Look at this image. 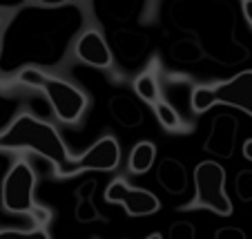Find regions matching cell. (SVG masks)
<instances>
[{"mask_svg":"<svg viewBox=\"0 0 252 239\" xmlns=\"http://www.w3.org/2000/svg\"><path fill=\"white\" fill-rule=\"evenodd\" d=\"M154 159H157V148L150 141H141V143L134 145V150L129 152V172L134 174H145L152 168Z\"/></svg>","mask_w":252,"mask_h":239,"instance_id":"9","label":"cell"},{"mask_svg":"<svg viewBox=\"0 0 252 239\" xmlns=\"http://www.w3.org/2000/svg\"><path fill=\"white\" fill-rule=\"evenodd\" d=\"M134 92H136L138 99H143L145 103L154 105L157 101H161V87H158V81L154 74L145 72V74H138L136 81H134Z\"/></svg>","mask_w":252,"mask_h":239,"instance_id":"10","label":"cell"},{"mask_svg":"<svg viewBox=\"0 0 252 239\" xmlns=\"http://www.w3.org/2000/svg\"><path fill=\"white\" fill-rule=\"evenodd\" d=\"M105 199L123 206L129 217H150L161 210V201L154 192L132 188L125 179H114L105 190Z\"/></svg>","mask_w":252,"mask_h":239,"instance_id":"7","label":"cell"},{"mask_svg":"<svg viewBox=\"0 0 252 239\" xmlns=\"http://www.w3.org/2000/svg\"><path fill=\"white\" fill-rule=\"evenodd\" d=\"M0 239H49V233L43 226L32 230H0Z\"/></svg>","mask_w":252,"mask_h":239,"instance_id":"12","label":"cell"},{"mask_svg":"<svg viewBox=\"0 0 252 239\" xmlns=\"http://www.w3.org/2000/svg\"><path fill=\"white\" fill-rule=\"evenodd\" d=\"M170 237L172 239H194V228H192V224H188V221H181V224H174L170 230Z\"/></svg>","mask_w":252,"mask_h":239,"instance_id":"13","label":"cell"},{"mask_svg":"<svg viewBox=\"0 0 252 239\" xmlns=\"http://www.w3.org/2000/svg\"><path fill=\"white\" fill-rule=\"evenodd\" d=\"M190 103L196 114L208 112L217 103H223V105L237 107V110L252 116V69L237 74L230 81H221L217 85L194 87Z\"/></svg>","mask_w":252,"mask_h":239,"instance_id":"3","label":"cell"},{"mask_svg":"<svg viewBox=\"0 0 252 239\" xmlns=\"http://www.w3.org/2000/svg\"><path fill=\"white\" fill-rule=\"evenodd\" d=\"M0 150H29L47 159L54 168L71 159L58 130L29 112L18 114L7 125V130L0 132Z\"/></svg>","mask_w":252,"mask_h":239,"instance_id":"1","label":"cell"},{"mask_svg":"<svg viewBox=\"0 0 252 239\" xmlns=\"http://www.w3.org/2000/svg\"><path fill=\"white\" fill-rule=\"evenodd\" d=\"M154 114H157V119L161 121V125L165 130H179L181 128V116H179V112H176L170 103H165L163 99L154 103Z\"/></svg>","mask_w":252,"mask_h":239,"instance_id":"11","label":"cell"},{"mask_svg":"<svg viewBox=\"0 0 252 239\" xmlns=\"http://www.w3.org/2000/svg\"><path fill=\"white\" fill-rule=\"evenodd\" d=\"M214 237L217 239H246V233L241 228H219Z\"/></svg>","mask_w":252,"mask_h":239,"instance_id":"14","label":"cell"},{"mask_svg":"<svg viewBox=\"0 0 252 239\" xmlns=\"http://www.w3.org/2000/svg\"><path fill=\"white\" fill-rule=\"evenodd\" d=\"M241 7H243V16H246L248 25H250V27H252V0H243V2H241Z\"/></svg>","mask_w":252,"mask_h":239,"instance_id":"16","label":"cell"},{"mask_svg":"<svg viewBox=\"0 0 252 239\" xmlns=\"http://www.w3.org/2000/svg\"><path fill=\"white\" fill-rule=\"evenodd\" d=\"M119 163H121L119 141L112 134H105L90 150H85L81 157L69 159L67 163L54 168V174L58 179H69L81 172H90V170H94V172H112V170L119 168Z\"/></svg>","mask_w":252,"mask_h":239,"instance_id":"6","label":"cell"},{"mask_svg":"<svg viewBox=\"0 0 252 239\" xmlns=\"http://www.w3.org/2000/svg\"><path fill=\"white\" fill-rule=\"evenodd\" d=\"M18 83L27 87L40 90L47 101L52 103V110L56 119L65 125H76L87 112V96L83 90H78L74 83L65 81L61 76H49L43 69L25 67L18 72Z\"/></svg>","mask_w":252,"mask_h":239,"instance_id":"2","label":"cell"},{"mask_svg":"<svg viewBox=\"0 0 252 239\" xmlns=\"http://www.w3.org/2000/svg\"><path fill=\"white\" fill-rule=\"evenodd\" d=\"M74 54L78 61H83L90 67H96V69H110L114 63L110 45L105 43L103 34L96 29H85L78 36L76 45H74Z\"/></svg>","mask_w":252,"mask_h":239,"instance_id":"8","label":"cell"},{"mask_svg":"<svg viewBox=\"0 0 252 239\" xmlns=\"http://www.w3.org/2000/svg\"><path fill=\"white\" fill-rule=\"evenodd\" d=\"M0 27H2V16H0Z\"/></svg>","mask_w":252,"mask_h":239,"instance_id":"18","label":"cell"},{"mask_svg":"<svg viewBox=\"0 0 252 239\" xmlns=\"http://www.w3.org/2000/svg\"><path fill=\"white\" fill-rule=\"evenodd\" d=\"M36 192V172L27 159H18L2 179V208L11 215H32L38 208Z\"/></svg>","mask_w":252,"mask_h":239,"instance_id":"4","label":"cell"},{"mask_svg":"<svg viewBox=\"0 0 252 239\" xmlns=\"http://www.w3.org/2000/svg\"><path fill=\"white\" fill-rule=\"evenodd\" d=\"M243 157L252 161V139H248L246 143H243Z\"/></svg>","mask_w":252,"mask_h":239,"instance_id":"17","label":"cell"},{"mask_svg":"<svg viewBox=\"0 0 252 239\" xmlns=\"http://www.w3.org/2000/svg\"><path fill=\"white\" fill-rule=\"evenodd\" d=\"M33 2L40 7H61V5H67L69 0H33Z\"/></svg>","mask_w":252,"mask_h":239,"instance_id":"15","label":"cell"},{"mask_svg":"<svg viewBox=\"0 0 252 239\" xmlns=\"http://www.w3.org/2000/svg\"><path fill=\"white\" fill-rule=\"evenodd\" d=\"M196 197L190 208H208L219 217L232 215V201L225 195V170L217 161H201L194 170Z\"/></svg>","mask_w":252,"mask_h":239,"instance_id":"5","label":"cell"}]
</instances>
